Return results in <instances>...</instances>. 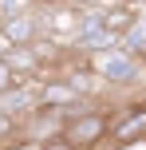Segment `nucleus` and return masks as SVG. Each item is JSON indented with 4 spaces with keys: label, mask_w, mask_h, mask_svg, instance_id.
Instances as JSON below:
<instances>
[{
    "label": "nucleus",
    "mask_w": 146,
    "mask_h": 150,
    "mask_svg": "<svg viewBox=\"0 0 146 150\" xmlns=\"http://www.w3.org/2000/svg\"><path fill=\"white\" fill-rule=\"evenodd\" d=\"M111 115L107 111H95V107H87V111H79V115H71L67 119V127H63V138L67 142H75L79 150H91V146H103L107 142V134H111Z\"/></svg>",
    "instance_id": "1"
},
{
    "label": "nucleus",
    "mask_w": 146,
    "mask_h": 150,
    "mask_svg": "<svg viewBox=\"0 0 146 150\" xmlns=\"http://www.w3.org/2000/svg\"><path fill=\"white\" fill-rule=\"evenodd\" d=\"M142 134H146V103L130 107V111H118V119L111 122L107 138L115 146H126V142H142Z\"/></svg>",
    "instance_id": "2"
},
{
    "label": "nucleus",
    "mask_w": 146,
    "mask_h": 150,
    "mask_svg": "<svg viewBox=\"0 0 146 150\" xmlns=\"http://www.w3.org/2000/svg\"><path fill=\"white\" fill-rule=\"evenodd\" d=\"M0 36H4L8 44H32V40L39 36V24H36V16H28V12H12V16L0 20Z\"/></svg>",
    "instance_id": "3"
},
{
    "label": "nucleus",
    "mask_w": 146,
    "mask_h": 150,
    "mask_svg": "<svg viewBox=\"0 0 146 150\" xmlns=\"http://www.w3.org/2000/svg\"><path fill=\"white\" fill-rule=\"evenodd\" d=\"M36 103H39V91L24 87V79H20V83H12V87L0 95V111H4V115H12V119H24V115H28Z\"/></svg>",
    "instance_id": "4"
},
{
    "label": "nucleus",
    "mask_w": 146,
    "mask_h": 150,
    "mask_svg": "<svg viewBox=\"0 0 146 150\" xmlns=\"http://www.w3.org/2000/svg\"><path fill=\"white\" fill-rule=\"evenodd\" d=\"M118 47H123L126 55H134V59H142L146 55V20H134L130 28L118 36Z\"/></svg>",
    "instance_id": "5"
},
{
    "label": "nucleus",
    "mask_w": 146,
    "mask_h": 150,
    "mask_svg": "<svg viewBox=\"0 0 146 150\" xmlns=\"http://www.w3.org/2000/svg\"><path fill=\"white\" fill-rule=\"evenodd\" d=\"M134 20H138V12H134L130 4H111V8H107V28L115 32V36H123Z\"/></svg>",
    "instance_id": "6"
},
{
    "label": "nucleus",
    "mask_w": 146,
    "mask_h": 150,
    "mask_svg": "<svg viewBox=\"0 0 146 150\" xmlns=\"http://www.w3.org/2000/svg\"><path fill=\"white\" fill-rule=\"evenodd\" d=\"M12 83H20V75L12 71V63L4 59V55H0V95H4L8 87H12Z\"/></svg>",
    "instance_id": "7"
},
{
    "label": "nucleus",
    "mask_w": 146,
    "mask_h": 150,
    "mask_svg": "<svg viewBox=\"0 0 146 150\" xmlns=\"http://www.w3.org/2000/svg\"><path fill=\"white\" fill-rule=\"evenodd\" d=\"M16 127H20V119H12V115L0 111V142H8V138L16 134Z\"/></svg>",
    "instance_id": "8"
},
{
    "label": "nucleus",
    "mask_w": 146,
    "mask_h": 150,
    "mask_svg": "<svg viewBox=\"0 0 146 150\" xmlns=\"http://www.w3.org/2000/svg\"><path fill=\"white\" fill-rule=\"evenodd\" d=\"M39 150H79V146L67 142L63 134H55V138H47V142H39Z\"/></svg>",
    "instance_id": "9"
},
{
    "label": "nucleus",
    "mask_w": 146,
    "mask_h": 150,
    "mask_svg": "<svg viewBox=\"0 0 146 150\" xmlns=\"http://www.w3.org/2000/svg\"><path fill=\"white\" fill-rule=\"evenodd\" d=\"M79 8H87V4H107V0H75Z\"/></svg>",
    "instance_id": "10"
},
{
    "label": "nucleus",
    "mask_w": 146,
    "mask_h": 150,
    "mask_svg": "<svg viewBox=\"0 0 146 150\" xmlns=\"http://www.w3.org/2000/svg\"><path fill=\"white\" fill-rule=\"evenodd\" d=\"M44 4H63V0H44Z\"/></svg>",
    "instance_id": "11"
},
{
    "label": "nucleus",
    "mask_w": 146,
    "mask_h": 150,
    "mask_svg": "<svg viewBox=\"0 0 146 150\" xmlns=\"http://www.w3.org/2000/svg\"><path fill=\"white\" fill-rule=\"evenodd\" d=\"M91 150H103V146H91Z\"/></svg>",
    "instance_id": "12"
}]
</instances>
